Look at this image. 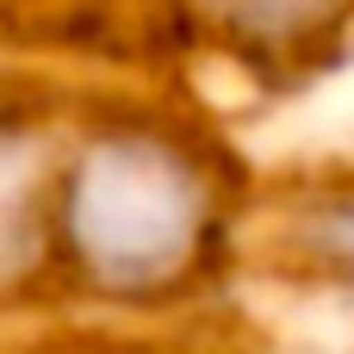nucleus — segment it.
Segmentation results:
<instances>
[{
    "instance_id": "obj_4",
    "label": "nucleus",
    "mask_w": 354,
    "mask_h": 354,
    "mask_svg": "<svg viewBox=\"0 0 354 354\" xmlns=\"http://www.w3.org/2000/svg\"><path fill=\"white\" fill-rule=\"evenodd\" d=\"M243 268L354 311V156L299 168L274 193L255 187Z\"/></svg>"
},
{
    "instance_id": "obj_3",
    "label": "nucleus",
    "mask_w": 354,
    "mask_h": 354,
    "mask_svg": "<svg viewBox=\"0 0 354 354\" xmlns=\"http://www.w3.org/2000/svg\"><path fill=\"white\" fill-rule=\"evenodd\" d=\"M68 87L0 68V311L56 305L50 292V187Z\"/></svg>"
},
{
    "instance_id": "obj_5",
    "label": "nucleus",
    "mask_w": 354,
    "mask_h": 354,
    "mask_svg": "<svg viewBox=\"0 0 354 354\" xmlns=\"http://www.w3.org/2000/svg\"><path fill=\"white\" fill-rule=\"evenodd\" d=\"M268 354H354V342H292V348H268Z\"/></svg>"
},
{
    "instance_id": "obj_1",
    "label": "nucleus",
    "mask_w": 354,
    "mask_h": 354,
    "mask_svg": "<svg viewBox=\"0 0 354 354\" xmlns=\"http://www.w3.org/2000/svg\"><path fill=\"white\" fill-rule=\"evenodd\" d=\"M255 162L212 100L168 87L68 93L50 187V292L112 317H168L243 268Z\"/></svg>"
},
{
    "instance_id": "obj_2",
    "label": "nucleus",
    "mask_w": 354,
    "mask_h": 354,
    "mask_svg": "<svg viewBox=\"0 0 354 354\" xmlns=\"http://www.w3.org/2000/svg\"><path fill=\"white\" fill-rule=\"evenodd\" d=\"M137 19L180 62L255 93H311L354 68V0H137Z\"/></svg>"
}]
</instances>
